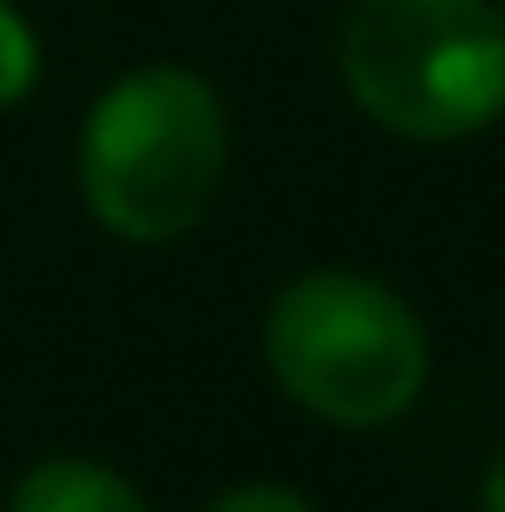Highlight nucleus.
<instances>
[{
    "instance_id": "obj_1",
    "label": "nucleus",
    "mask_w": 505,
    "mask_h": 512,
    "mask_svg": "<svg viewBox=\"0 0 505 512\" xmlns=\"http://www.w3.org/2000/svg\"><path fill=\"white\" fill-rule=\"evenodd\" d=\"M229 173V104L187 63H139L97 90L77 132L90 222L132 250L180 243L208 222Z\"/></svg>"
},
{
    "instance_id": "obj_5",
    "label": "nucleus",
    "mask_w": 505,
    "mask_h": 512,
    "mask_svg": "<svg viewBox=\"0 0 505 512\" xmlns=\"http://www.w3.org/2000/svg\"><path fill=\"white\" fill-rule=\"evenodd\" d=\"M42 77V42L14 0H0V111H14Z\"/></svg>"
},
{
    "instance_id": "obj_7",
    "label": "nucleus",
    "mask_w": 505,
    "mask_h": 512,
    "mask_svg": "<svg viewBox=\"0 0 505 512\" xmlns=\"http://www.w3.org/2000/svg\"><path fill=\"white\" fill-rule=\"evenodd\" d=\"M478 506H485V512H505V450L492 457V471H485V492H478Z\"/></svg>"
},
{
    "instance_id": "obj_4",
    "label": "nucleus",
    "mask_w": 505,
    "mask_h": 512,
    "mask_svg": "<svg viewBox=\"0 0 505 512\" xmlns=\"http://www.w3.org/2000/svg\"><path fill=\"white\" fill-rule=\"evenodd\" d=\"M7 512H146L139 485L97 457H42L14 478Z\"/></svg>"
},
{
    "instance_id": "obj_8",
    "label": "nucleus",
    "mask_w": 505,
    "mask_h": 512,
    "mask_svg": "<svg viewBox=\"0 0 505 512\" xmlns=\"http://www.w3.org/2000/svg\"><path fill=\"white\" fill-rule=\"evenodd\" d=\"M492 7H499V21H505V0H492Z\"/></svg>"
},
{
    "instance_id": "obj_2",
    "label": "nucleus",
    "mask_w": 505,
    "mask_h": 512,
    "mask_svg": "<svg viewBox=\"0 0 505 512\" xmlns=\"http://www.w3.org/2000/svg\"><path fill=\"white\" fill-rule=\"evenodd\" d=\"M263 360L277 388L333 429H381L409 416L429 381V333L416 305L367 270H305L263 312Z\"/></svg>"
},
{
    "instance_id": "obj_6",
    "label": "nucleus",
    "mask_w": 505,
    "mask_h": 512,
    "mask_svg": "<svg viewBox=\"0 0 505 512\" xmlns=\"http://www.w3.org/2000/svg\"><path fill=\"white\" fill-rule=\"evenodd\" d=\"M201 512H319L305 492H291V485H229V492H215Z\"/></svg>"
},
{
    "instance_id": "obj_3",
    "label": "nucleus",
    "mask_w": 505,
    "mask_h": 512,
    "mask_svg": "<svg viewBox=\"0 0 505 512\" xmlns=\"http://www.w3.org/2000/svg\"><path fill=\"white\" fill-rule=\"evenodd\" d=\"M339 84L395 139L450 146L505 118V21L492 0H353Z\"/></svg>"
}]
</instances>
